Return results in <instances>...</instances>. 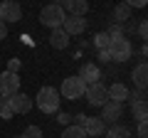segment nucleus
<instances>
[{"label":"nucleus","instance_id":"f257e3e1","mask_svg":"<svg viewBox=\"0 0 148 138\" xmlns=\"http://www.w3.org/2000/svg\"><path fill=\"white\" fill-rule=\"evenodd\" d=\"M35 104L42 113H57L59 111V91L54 86H42L35 96Z\"/></svg>","mask_w":148,"mask_h":138},{"label":"nucleus","instance_id":"f03ea898","mask_svg":"<svg viewBox=\"0 0 148 138\" xmlns=\"http://www.w3.org/2000/svg\"><path fill=\"white\" fill-rule=\"evenodd\" d=\"M64 17H67V12L62 10V5H59V3H54V5H45L42 12H40V22H42L45 27H49V30L62 27Z\"/></svg>","mask_w":148,"mask_h":138},{"label":"nucleus","instance_id":"7ed1b4c3","mask_svg":"<svg viewBox=\"0 0 148 138\" xmlns=\"http://www.w3.org/2000/svg\"><path fill=\"white\" fill-rule=\"evenodd\" d=\"M86 91V84L79 79V77H67V79L62 81V89H59V96H64V99L69 101H77L82 99Z\"/></svg>","mask_w":148,"mask_h":138},{"label":"nucleus","instance_id":"20e7f679","mask_svg":"<svg viewBox=\"0 0 148 138\" xmlns=\"http://www.w3.org/2000/svg\"><path fill=\"white\" fill-rule=\"evenodd\" d=\"M109 54H111V59H114V62H126V59H131L133 47H131V42H128L126 37H121V40H111V44H109Z\"/></svg>","mask_w":148,"mask_h":138},{"label":"nucleus","instance_id":"39448f33","mask_svg":"<svg viewBox=\"0 0 148 138\" xmlns=\"http://www.w3.org/2000/svg\"><path fill=\"white\" fill-rule=\"evenodd\" d=\"M86 101H89V106H104L106 101H109V91H106V86L101 84V81H96V84H89L84 91Z\"/></svg>","mask_w":148,"mask_h":138},{"label":"nucleus","instance_id":"423d86ee","mask_svg":"<svg viewBox=\"0 0 148 138\" xmlns=\"http://www.w3.org/2000/svg\"><path fill=\"white\" fill-rule=\"evenodd\" d=\"M17 91H20V77L3 72L0 74V96H15Z\"/></svg>","mask_w":148,"mask_h":138},{"label":"nucleus","instance_id":"0eeeda50","mask_svg":"<svg viewBox=\"0 0 148 138\" xmlns=\"http://www.w3.org/2000/svg\"><path fill=\"white\" fill-rule=\"evenodd\" d=\"M121 113H123V104H116V101H106L104 106H101V121H104V126L106 123H111V126H114V123L119 121V118H121Z\"/></svg>","mask_w":148,"mask_h":138},{"label":"nucleus","instance_id":"6e6552de","mask_svg":"<svg viewBox=\"0 0 148 138\" xmlns=\"http://www.w3.org/2000/svg\"><path fill=\"white\" fill-rule=\"evenodd\" d=\"M22 17V8L17 5V3H12V0H8V3H3L0 5V22H17Z\"/></svg>","mask_w":148,"mask_h":138},{"label":"nucleus","instance_id":"1a4fd4ad","mask_svg":"<svg viewBox=\"0 0 148 138\" xmlns=\"http://www.w3.org/2000/svg\"><path fill=\"white\" fill-rule=\"evenodd\" d=\"M62 30L67 32L69 37H72V35H82V32L86 30V20L79 17V15H67L64 22H62Z\"/></svg>","mask_w":148,"mask_h":138},{"label":"nucleus","instance_id":"9d476101","mask_svg":"<svg viewBox=\"0 0 148 138\" xmlns=\"http://www.w3.org/2000/svg\"><path fill=\"white\" fill-rule=\"evenodd\" d=\"M77 77L89 86V84H96V81L101 79V69L96 67L94 62H86V64H82V69H79V74H77Z\"/></svg>","mask_w":148,"mask_h":138},{"label":"nucleus","instance_id":"9b49d317","mask_svg":"<svg viewBox=\"0 0 148 138\" xmlns=\"http://www.w3.org/2000/svg\"><path fill=\"white\" fill-rule=\"evenodd\" d=\"M10 106H12V113H27L32 109V99L22 91H17L15 96H10Z\"/></svg>","mask_w":148,"mask_h":138},{"label":"nucleus","instance_id":"f8f14e48","mask_svg":"<svg viewBox=\"0 0 148 138\" xmlns=\"http://www.w3.org/2000/svg\"><path fill=\"white\" fill-rule=\"evenodd\" d=\"M62 10L69 12V15L84 17L86 10H89V3H86V0H64V3H62Z\"/></svg>","mask_w":148,"mask_h":138},{"label":"nucleus","instance_id":"ddd939ff","mask_svg":"<svg viewBox=\"0 0 148 138\" xmlns=\"http://www.w3.org/2000/svg\"><path fill=\"white\" fill-rule=\"evenodd\" d=\"M84 133H86V138L89 136H101V133L106 131V126H104V121H101V118H94V116H86V121H84Z\"/></svg>","mask_w":148,"mask_h":138},{"label":"nucleus","instance_id":"4468645a","mask_svg":"<svg viewBox=\"0 0 148 138\" xmlns=\"http://www.w3.org/2000/svg\"><path fill=\"white\" fill-rule=\"evenodd\" d=\"M106 91H109V101H116V104H123L128 99V94H131L126 84H111V86H106Z\"/></svg>","mask_w":148,"mask_h":138},{"label":"nucleus","instance_id":"2eb2a0df","mask_svg":"<svg viewBox=\"0 0 148 138\" xmlns=\"http://www.w3.org/2000/svg\"><path fill=\"white\" fill-rule=\"evenodd\" d=\"M131 79H133V84H136V89H146V84H148V67H146V62H141L131 72Z\"/></svg>","mask_w":148,"mask_h":138},{"label":"nucleus","instance_id":"dca6fc26","mask_svg":"<svg viewBox=\"0 0 148 138\" xmlns=\"http://www.w3.org/2000/svg\"><path fill=\"white\" fill-rule=\"evenodd\" d=\"M49 44H52L54 49H67L69 35L62 30V27H57V30H52V35H49Z\"/></svg>","mask_w":148,"mask_h":138},{"label":"nucleus","instance_id":"f3484780","mask_svg":"<svg viewBox=\"0 0 148 138\" xmlns=\"http://www.w3.org/2000/svg\"><path fill=\"white\" fill-rule=\"evenodd\" d=\"M131 113L138 123L148 118V101H131Z\"/></svg>","mask_w":148,"mask_h":138},{"label":"nucleus","instance_id":"a211bd4d","mask_svg":"<svg viewBox=\"0 0 148 138\" xmlns=\"http://www.w3.org/2000/svg\"><path fill=\"white\" fill-rule=\"evenodd\" d=\"M104 133H106V138H133L131 131H128L126 126H121V123H114V126H109Z\"/></svg>","mask_w":148,"mask_h":138},{"label":"nucleus","instance_id":"6ab92c4d","mask_svg":"<svg viewBox=\"0 0 148 138\" xmlns=\"http://www.w3.org/2000/svg\"><path fill=\"white\" fill-rule=\"evenodd\" d=\"M128 17H131V8H128V3H119V5L114 8V20H116V25L126 22Z\"/></svg>","mask_w":148,"mask_h":138},{"label":"nucleus","instance_id":"aec40b11","mask_svg":"<svg viewBox=\"0 0 148 138\" xmlns=\"http://www.w3.org/2000/svg\"><path fill=\"white\" fill-rule=\"evenodd\" d=\"M62 138H86V133H84L82 126H74V123H72V126H67L62 131Z\"/></svg>","mask_w":148,"mask_h":138},{"label":"nucleus","instance_id":"412c9836","mask_svg":"<svg viewBox=\"0 0 148 138\" xmlns=\"http://www.w3.org/2000/svg\"><path fill=\"white\" fill-rule=\"evenodd\" d=\"M0 116L3 118H12V106H10V96H0Z\"/></svg>","mask_w":148,"mask_h":138},{"label":"nucleus","instance_id":"4be33fe9","mask_svg":"<svg viewBox=\"0 0 148 138\" xmlns=\"http://www.w3.org/2000/svg\"><path fill=\"white\" fill-rule=\"evenodd\" d=\"M109 44H111V40H109V35L106 32H99V35H94V47L99 49H109Z\"/></svg>","mask_w":148,"mask_h":138},{"label":"nucleus","instance_id":"5701e85b","mask_svg":"<svg viewBox=\"0 0 148 138\" xmlns=\"http://www.w3.org/2000/svg\"><path fill=\"white\" fill-rule=\"evenodd\" d=\"M20 136L22 138H42V128H40V126H27Z\"/></svg>","mask_w":148,"mask_h":138},{"label":"nucleus","instance_id":"b1692460","mask_svg":"<svg viewBox=\"0 0 148 138\" xmlns=\"http://www.w3.org/2000/svg\"><path fill=\"white\" fill-rule=\"evenodd\" d=\"M106 35H109V40H121V37H123V30H121V25L114 22V25L106 30Z\"/></svg>","mask_w":148,"mask_h":138},{"label":"nucleus","instance_id":"393cba45","mask_svg":"<svg viewBox=\"0 0 148 138\" xmlns=\"http://www.w3.org/2000/svg\"><path fill=\"white\" fill-rule=\"evenodd\" d=\"M20 67H22L20 59H10V62H8V69H5V72H10V74H17V72H20Z\"/></svg>","mask_w":148,"mask_h":138},{"label":"nucleus","instance_id":"a878e982","mask_svg":"<svg viewBox=\"0 0 148 138\" xmlns=\"http://www.w3.org/2000/svg\"><path fill=\"white\" fill-rule=\"evenodd\" d=\"M131 101H146V89H136L133 94H128Z\"/></svg>","mask_w":148,"mask_h":138},{"label":"nucleus","instance_id":"bb28decb","mask_svg":"<svg viewBox=\"0 0 148 138\" xmlns=\"http://www.w3.org/2000/svg\"><path fill=\"white\" fill-rule=\"evenodd\" d=\"M138 37H141V40L148 37V22L146 20H141V25H138Z\"/></svg>","mask_w":148,"mask_h":138},{"label":"nucleus","instance_id":"cd10ccee","mask_svg":"<svg viewBox=\"0 0 148 138\" xmlns=\"http://www.w3.org/2000/svg\"><path fill=\"white\" fill-rule=\"evenodd\" d=\"M57 121L62 123V126H72V113H59Z\"/></svg>","mask_w":148,"mask_h":138},{"label":"nucleus","instance_id":"c85d7f7f","mask_svg":"<svg viewBox=\"0 0 148 138\" xmlns=\"http://www.w3.org/2000/svg\"><path fill=\"white\" fill-rule=\"evenodd\" d=\"M138 138H148V123L146 121L138 123Z\"/></svg>","mask_w":148,"mask_h":138},{"label":"nucleus","instance_id":"c756f323","mask_svg":"<svg viewBox=\"0 0 148 138\" xmlns=\"http://www.w3.org/2000/svg\"><path fill=\"white\" fill-rule=\"evenodd\" d=\"M128 8H146V0H131V3H128Z\"/></svg>","mask_w":148,"mask_h":138},{"label":"nucleus","instance_id":"7c9ffc66","mask_svg":"<svg viewBox=\"0 0 148 138\" xmlns=\"http://www.w3.org/2000/svg\"><path fill=\"white\" fill-rule=\"evenodd\" d=\"M99 59H101V62H111V54H109V49H101V52H99Z\"/></svg>","mask_w":148,"mask_h":138},{"label":"nucleus","instance_id":"2f4dec72","mask_svg":"<svg viewBox=\"0 0 148 138\" xmlns=\"http://www.w3.org/2000/svg\"><path fill=\"white\" fill-rule=\"evenodd\" d=\"M5 37H8V25L0 22V40H5Z\"/></svg>","mask_w":148,"mask_h":138},{"label":"nucleus","instance_id":"473e14b6","mask_svg":"<svg viewBox=\"0 0 148 138\" xmlns=\"http://www.w3.org/2000/svg\"><path fill=\"white\" fill-rule=\"evenodd\" d=\"M15 138H22V136H15Z\"/></svg>","mask_w":148,"mask_h":138}]
</instances>
